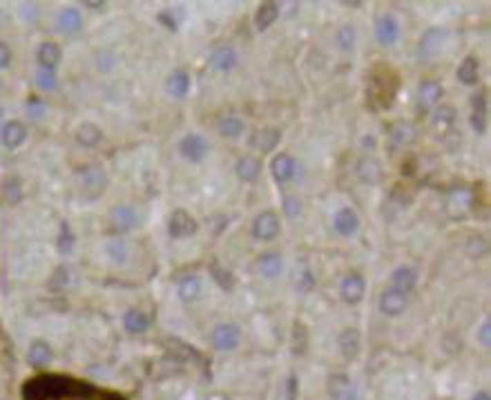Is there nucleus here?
<instances>
[{"label": "nucleus", "mask_w": 491, "mask_h": 400, "mask_svg": "<svg viewBox=\"0 0 491 400\" xmlns=\"http://www.w3.org/2000/svg\"><path fill=\"white\" fill-rule=\"evenodd\" d=\"M279 228H281L279 215L272 210H263L252 221V237L259 242H270L279 235Z\"/></svg>", "instance_id": "1"}, {"label": "nucleus", "mask_w": 491, "mask_h": 400, "mask_svg": "<svg viewBox=\"0 0 491 400\" xmlns=\"http://www.w3.org/2000/svg\"><path fill=\"white\" fill-rule=\"evenodd\" d=\"M378 307L387 318H396L400 313H405V309L409 307V296L393 287H387L378 300Z\"/></svg>", "instance_id": "2"}, {"label": "nucleus", "mask_w": 491, "mask_h": 400, "mask_svg": "<svg viewBox=\"0 0 491 400\" xmlns=\"http://www.w3.org/2000/svg\"><path fill=\"white\" fill-rule=\"evenodd\" d=\"M367 293V280L360 273H349L340 284V298L346 304H360Z\"/></svg>", "instance_id": "3"}, {"label": "nucleus", "mask_w": 491, "mask_h": 400, "mask_svg": "<svg viewBox=\"0 0 491 400\" xmlns=\"http://www.w3.org/2000/svg\"><path fill=\"white\" fill-rule=\"evenodd\" d=\"M168 233L172 237L176 239H183V237H190L196 233V219L192 217V215L188 210H174L172 212V217L168 221Z\"/></svg>", "instance_id": "4"}, {"label": "nucleus", "mask_w": 491, "mask_h": 400, "mask_svg": "<svg viewBox=\"0 0 491 400\" xmlns=\"http://www.w3.org/2000/svg\"><path fill=\"white\" fill-rule=\"evenodd\" d=\"M179 152L183 159L199 163V161H203L205 152H208V141H205L201 134H185L179 141Z\"/></svg>", "instance_id": "5"}, {"label": "nucleus", "mask_w": 491, "mask_h": 400, "mask_svg": "<svg viewBox=\"0 0 491 400\" xmlns=\"http://www.w3.org/2000/svg\"><path fill=\"white\" fill-rule=\"evenodd\" d=\"M449 38V32L442 27H431L429 32H425V36L420 38V45H418V54L422 58H431L440 52V47L445 45V41Z\"/></svg>", "instance_id": "6"}, {"label": "nucleus", "mask_w": 491, "mask_h": 400, "mask_svg": "<svg viewBox=\"0 0 491 400\" xmlns=\"http://www.w3.org/2000/svg\"><path fill=\"white\" fill-rule=\"evenodd\" d=\"M210 343L214 349L219 351H230L237 347L239 343V327L237 325H230V322H225V325H217L210 336Z\"/></svg>", "instance_id": "7"}, {"label": "nucleus", "mask_w": 491, "mask_h": 400, "mask_svg": "<svg viewBox=\"0 0 491 400\" xmlns=\"http://www.w3.org/2000/svg\"><path fill=\"white\" fill-rule=\"evenodd\" d=\"M81 186H83L87 197H98V194H103V190L107 186L105 172L98 168V165H90V168H85L81 172Z\"/></svg>", "instance_id": "8"}, {"label": "nucleus", "mask_w": 491, "mask_h": 400, "mask_svg": "<svg viewBox=\"0 0 491 400\" xmlns=\"http://www.w3.org/2000/svg\"><path fill=\"white\" fill-rule=\"evenodd\" d=\"M376 36L382 45H393L400 38V23L393 14H382L376 21Z\"/></svg>", "instance_id": "9"}, {"label": "nucleus", "mask_w": 491, "mask_h": 400, "mask_svg": "<svg viewBox=\"0 0 491 400\" xmlns=\"http://www.w3.org/2000/svg\"><path fill=\"white\" fill-rule=\"evenodd\" d=\"M295 170H297V163H295L288 152H277L270 161V172L279 183L290 181L295 177Z\"/></svg>", "instance_id": "10"}, {"label": "nucleus", "mask_w": 491, "mask_h": 400, "mask_svg": "<svg viewBox=\"0 0 491 400\" xmlns=\"http://www.w3.org/2000/svg\"><path fill=\"white\" fill-rule=\"evenodd\" d=\"M333 224H335V230L340 233L342 237H353L355 233L360 230V217H358V212L349 208V206H344L335 212V219H333Z\"/></svg>", "instance_id": "11"}, {"label": "nucleus", "mask_w": 491, "mask_h": 400, "mask_svg": "<svg viewBox=\"0 0 491 400\" xmlns=\"http://www.w3.org/2000/svg\"><path fill=\"white\" fill-rule=\"evenodd\" d=\"M257 271L261 273L266 280H275L281 275L284 271V260L277 251H268V253H261L259 260H257Z\"/></svg>", "instance_id": "12"}, {"label": "nucleus", "mask_w": 491, "mask_h": 400, "mask_svg": "<svg viewBox=\"0 0 491 400\" xmlns=\"http://www.w3.org/2000/svg\"><path fill=\"white\" fill-rule=\"evenodd\" d=\"M442 94H445V90H442V85L438 81L425 79L418 87V103H420V107L429 110V107H434L442 99Z\"/></svg>", "instance_id": "13"}, {"label": "nucleus", "mask_w": 491, "mask_h": 400, "mask_svg": "<svg viewBox=\"0 0 491 400\" xmlns=\"http://www.w3.org/2000/svg\"><path fill=\"white\" fill-rule=\"evenodd\" d=\"M418 284V273L411 269V266H398L396 271L391 273V284L393 289H398L402 291V293H411V291L416 289Z\"/></svg>", "instance_id": "14"}, {"label": "nucleus", "mask_w": 491, "mask_h": 400, "mask_svg": "<svg viewBox=\"0 0 491 400\" xmlns=\"http://www.w3.org/2000/svg\"><path fill=\"white\" fill-rule=\"evenodd\" d=\"M471 107H474V112H471L469 121L474 125V130L478 134H483L487 130V99H485V92H476L471 96Z\"/></svg>", "instance_id": "15"}, {"label": "nucleus", "mask_w": 491, "mask_h": 400, "mask_svg": "<svg viewBox=\"0 0 491 400\" xmlns=\"http://www.w3.org/2000/svg\"><path fill=\"white\" fill-rule=\"evenodd\" d=\"M25 136H27V130L21 121H9V123H5L3 132H0V141H3L5 148L14 150V148H18V145H23Z\"/></svg>", "instance_id": "16"}, {"label": "nucleus", "mask_w": 491, "mask_h": 400, "mask_svg": "<svg viewBox=\"0 0 491 400\" xmlns=\"http://www.w3.org/2000/svg\"><path fill=\"white\" fill-rule=\"evenodd\" d=\"M337 345L344 358H355L360 354V347H362V338H360V331L358 329H344L340 338H337Z\"/></svg>", "instance_id": "17"}, {"label": "nucleus", "mask_w": 491, "mask_h": 400, "mask_svg": "<svg viewBox=\"0 0 491 400\" xmlns=\"http://www.w3.org/2000/svg\"><path fill=\"white\" fill-rule=\"evenodd\" d=\"M210 65L219 72H230L237 65V52L230 45H221L210 54Z\"/></svg>", "instance_id": "18"}, {"label": "nucleus", "mask_w": 491, "mask_h": 400, "mask_svg": "<svg viewBox=\"0 0 491 400\" xmlns=\"http://www.w3.org/2000/svg\"><path fill=\"white\" fill-rule=\"evenodd\" d=\"M234 172H237V177L246 183H252L259 179V172H261V163L259 159L250 157V154H246L241 157L237 163H234Z\"/></svg>", "instance_id": "19"}, {"label": "nucleus", "mask_w": 491, "mask_h": 400, "mask_svg": "<svg viewBox=\"0 0 491 400\" xmlns=\"http://www.w3.org/2000/svg\"><path fill=\"white\" fill-rule=\"evenodd\" d=\"M279 141H281L279 128H263L257 136H252L250 145H254V148H257L259 152H266V154H268V152H272L275 148H277Z\"/></svg>", "instance_id": "20"}, {"label": "nucleus", "mask_w": 491, "mask_h": 400, "mask_svg": "<svg viewBox=\"0 0 491 400\" xmlns=\"http://www.w3.org/2000/svg\"><path fill=\"white\" fill-rule=\"evenodd\" d=\"M110 219L116 230H130L136 226V221H139V215H136L132 206H116L110 212Z\"/></svg>", "instance_id": "21"}, {"label": "nucleus", "mask_w": 491, "mask_h": 400, "mask_svg": "<svg viewBox=\"0 0 491 400\" xmlns=\"http://www.w3.org/2000/svg\"><path fill=\"white\" fill-rule=\"evenodd\" d=\"M36 58H38V65H41V70H52L54 72L58 61H61V50H58L56 43H43L36 50Z\"/></svg>", "instance_id": "22"}, {"label": "nucleus", "mask_w": 491, "mask_h": 400, "mask_svg": "<svg viewBox=\"0 0 491 400\" xmlns=\"http://www.w3.org/2000/svg\"><path fill=\"white\" fill-rule=\"evenodd\" d=\"M165 90H168L172 96H176V99H183L185 94H188L190 90V76L188 72H183V70H176L168 76V81H165Z\"/></svg>", "instance_id": "23"}, {"label": "nucleus", "mask_w": 491, "mask_h": 400, "mask_svg": "<svg viewBox=\"0 0 491 400\" xmlns=\"http://www.w3.org/2000/svg\"><path fill=\"white\" fill-rule=\"evenodd\" d=\"M246 130V123L237 114H225L219 119V132L225 139H239Z\"/></svg>", "instance_id": "24"}, {"label": "nucleus", "mask_w": 491, "mask_h": 400, "mask_svg": "<svg viewBox=\"0 0 491 400\" xmlns=\"http://www.w3.org/2000/svg\"><path fill=\"white\" fill-rule=\"evenodd\" d=\"M480 79V65L476 56H465L458 67V81L463 85H474Z\"/></svg>", "instance_id": "25"}, {"label": "nucleus", "mask_w": 491, "mask_h": 400, "mask_svg": "<svg viewBox=\"0 0 491 400\" xmlns=\"http://www.w3.org/2000/svg\"><path fill=\"white\" fill-rule=\"evenodd\" d=\"M279 18V5L277 3H263L259 5L257 14H254V25H257L259 32H266V29Z\"/></svg>", "instance_id": "26"}, {"label": "nucleus", "mask_w": 491, "mask_h": 400, "mask_svg": "<svg viewBox=\"0 0 491 400\" xmlns=\"http://www.w3.org/2000/svg\"><path fill=\"white\" fill-rule=\"evenodd\" d=\"M27 358L34 367H47L49 363H52V347L43 343V340H34L32 347H29Z\"/></svg>", "instance_id": "27"}, {"label": "nucleus", "mask_w": 491, "mask_h": 400, "mask_svg": "<svg viewBox=\"0 0 491 400\" xmlns=\"http://www.w3.org/2000/svg\"><path fill=\"white\" fill-rule=\"evenodd\" d=\"M74 134H76V141L81 143V145H85V148H94V145L103 139L101 128L94 125V123H81Z\"/></svg>", "instance_id": "28"}, {"label": "nucleus", "mask_w": 491, "mask_h": 400, "mask_svg": "<svg viewBox=\"0 0 491 400\" xmlns=\"http://www.w3.org/2000/svg\"><path fill=\"white\" fill-rule=\"evenodd\" d=\"M358 174H360L362 181L369 183V186H376V183L380 181V163L373 159V157L360 159V163H358Z\"/></svg>", "instance_id": "29"}, {"label": "nucleus", "mask_w": 491, "mask_h": 400, "mask_svg": "<svg viewBox=\"0 0 491 400\" xmlns=\"http://www.w3.org/2000/svg\"><path fill=\"white\" fill-rule=\"evenodd\" d=\"M201 293V278L199 275H185L179 282V298L183 302H194Z\"/></svg>", "instance_id": "30"}, {"label": "nucleus", "mask_w": 491, "mask_h": 400, "mask_svg": "<svg viewBox=\"0 0 491 400\" xmlns=\"http://www.w3.org/2000/svg\"><path fill=\"white\" fill-rule=\"evenodd\" d=\"M123 325H125L127 331H130V334H143V331L150 327V318H147L143 311L132 309V311H127L125 313Z\"/></svg>", "instance_id": "31"}, {"label": "nucleus", "mask_w": 491, "mask_h": 400, "mask_svg": "<svg viewBox=\"0 0 491 400\" xmlns=\"http://www.w3.org/2000/svg\"><path fill=\"white\" fill-rule=\"evenodd\" d=\"M416 139V128L407 121H400L391 128V141L398 143V145H405V143H411Z\"/></svg>", "instance_id": "32"}, {"label": "nucleus", "mask_w": 491, "mask_h": 400, "mask_svg": "<svg viewBox=\"0 0 491 400\" xmlns=\"http://www.w3.org/2000/svg\"><path fill=\"white\" fill-rule=\"evenodd\" d=\"M456 121V107L451 105H438L434 110V125L440 130H447L451 128Z\"/></svg>", "instance_id": "33"}, {"label": "nucleus", "mask_w": 491, "mask_h": 400, "mask_svg": "<svg viewBox=\"0 0 491 400\" xmlns=\"http://www.w3.org/2000/svg\"><path fill=\"white\" fill-rule=\"evenodd\" d=\"M58 27L63 29V32H74V29L81 27V14H78V9H63L61 14H58Z\"/></svg>", "instance_id": "34"}, {"label": "nucleus", "mask_w": 491, "mask_h": 400, "mask_svg": "<svg viewBox=\"0 0 491 400\" xmlns=\"http://www.w3.org/2000/svg\"><path fill=\"white\" fill-rule=\"evenodd\" d=\"M105 251H107V257H110L114 264H123V262L127 260V246L121 239H110Z\"/></svg>", "instance_id": "35"}, {"label": "nucleus", "mask_w": 491, "mask_h": 400, "mask_svg": "<svg viewBox=\"0 0 491 400\" xmlns=\"http://www.w3.org/2000/svg\"><path fill=\"white\" fill-rule=\"evenodd\" d=\"M297 396H299V380L295 374H290V376H286V380H284L277 400H297Z\"/></svg>", "instance_id": "36"}, {"label": "nucleus", "mask_w": 491, "mask_h": 400, "mask_svg": "<svg viewBox=\"0 0 491 400\" xmlns=\"http://www.w3.org/2000/svg\"><path fill=\"white\" fill-rule=\"evenodd\" d=\"M349 387H351L349 378L344 374H335V376H331V380H328V392H331L333 398H344Z\"/></svg>", "instance_id": "37"}, {"label": "nucleus", "mask_w": 491, "mask_h": 400, "mask_svg": "<svg viewBox=\"0 0 491 400\" xmlns=\"http://www.w3.org/2000/svg\"><path fill=\"white\" fill-rule=\"evenodd\" d=\"M337 43H340L342 50H351V47L355 45V29H353V25H342L340 27Z\"/></svg>", "instance_id": "38"}, {"label": "nucleus", "mask_w": 491, "mask_h": 400, "mask_svg": "<svg viewBox=\"0 0 491 400\" xmlns=\"http://www.w3.org/2000/svg\"><path fill=\"white\" fill-rule=\"evenodd\" d=\"M36 85L41 90H54L56 87V76L52 70H38L36 72Z\"/></svg>", "instance_id": "39"}, {"label": "nucleus", "mask_w": 491, "mask_h": 400, "mask_svg": "<svg viewBox=\"0 0 491 400\" xmlns=\"http://www.w3.org/2000/svg\"><path fill=\"white\" fill-rule=\"evenodd\" d=\"M299 199L297 197H284V212L288 215V217H297L299 215Z\"/></svg>", "instance_id": "40"}, {"label": "nucleus", "mask_w": 491, "mask_h": 400, "mask_svg": "<svg viewBox=\"0 0 491 400\" xmlns=\"http://www.w3.org/2000/svg\"><path fill=\"white\" fill-rule=\"evenodd\" d=\"M297 287H299V291H304V293L313 289V275H311V271H308V269L299 275V284H297Z\"/></svg>", "instance_id": "41"}, {"label": "nucleus", "mask_w": 491, "mask_h": 400, "mask_svg": "<svg viewBox=\"0 0 491 400\" xmlns=\"http://www.w3.org/2000/svg\"><path fill=\"white\" fill-rule=\"evenodd\" d=\"M489 329H491V322H489V318H487L483 325H480V334H478L480 345H483V347H489Z\"/></svg>", "instance_id": "42"}, {"label": "nucleus", "mask_w": 491, "mask_h": 400, "mask_svg": "<svg viewBox=\"0 0 491 400\" xmlns=\"http://www.w3.org/2000/svg\"><path fill=\"white\" fill-rule=\"evenodd\" d=\"M45 112V105L41 101H29V116H34V119H38Z\"/></svg>", "instance_id": "43"}, {"label": "nucleus", "mask_w": 491, "mask_h": 400, "mask_svg": "<svg viewBox=\"0 0 491 400\" xmlns=\"http://www.w3.org/2000/svg\"><path fill=\"white\" fill-rule=\"evenodd\" d=\"M9 61H12V52L5 43H0V67H7Z\"/></svg>", "instance_id": "44"}, {"label": "nucleus", "mask_w": 491, "mask_h": 400, "mask_svg": "<svg viewBox=\"0 0 491 400\" xmlns=\"http://www.w3.org/2000/svg\"><path fill=\"white\" fill-rule=\"evenodd\" d=\"M471 400H491V398H489L487 392H478V394H476L474 398H471Z\"/></svg>", "instance_id": "45"}, {"label": "nucleus", "mask_w": 491, "mask_h": 400, "mask_svg": "<svg viewBox=\"0 0 491 400\" xmlns=\"http://www.w3.org/2000/svg\"><path fill=\"white\" fill-rule=\"evenodd\" d=\"M0 116H3V112H0Z\"/></svg>", "instance_id": "46"}]
</instances>
